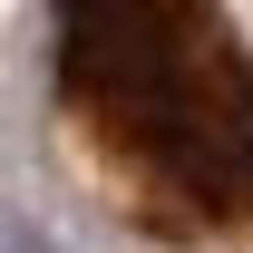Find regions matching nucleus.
Masks as SVG:
<instances>
[{"mask_svg":"<svg viewBox=\"0 0 253 253\" xmlns=\"http://www.w3.org/2000/svg\"><path fill=\"white\" fill-rule=\"evenodd\" d=\"M49 97L136 234L253 244V49L195 0H78L49 20Z\"/></svg>","mask_w":253,"mask_h":253,"instance_id":"nucleus-1","label":"nucleus"},{"mask_svg":"<svg viewBox=\"0 0 253 253\" xmlns=\"http://www.w3.org/2000/svg\"><path fill=\"white\" fill-rule=\"evenodd\" d=\"M10 253H59V244H49V234H10Z\"/></svg>","mask_w":253,"mask_h":253,"instance_id":"nucleus-2","label":"nucleus"}]
</instances>
